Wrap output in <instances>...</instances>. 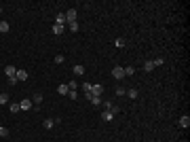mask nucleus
Masks as SVG:
<instances>
[{
  "label": "nucleus",
  "mask_w": 190,
  "mask_h": 142,
  "mask_svg": "<svg viewBox=\"0 0 190 142\" xmlns=\"http://www.w3.org/2000/svg\"><path fill=\"white\" fill-rule=\"evenodd\" d=\"M9 110H11V112H17V110H21V108H19L17 102H13V104H9Z\"/></svg>",
  "instance_id": "obj_19"
},
{
  "label": "nucleus",
  "mask_w": 190,
  "mask_h": 142,
  "mask_svg": "<svg viewBox=\"0 0 190 142\" xmlns=\"http://www.w3.org/2000/svg\"><path fill=\"white\" fill-rule=\"evenodd\" d=\"M9 28H11V26H9V21H0V32H2V34H7V32H9Z\"/></svg>",
  "instance_id": "obj_13"
},
{
  "label": "nucleus",
  "mask_w": 190,
  "mask_h": 142,
  "mask_svg": "<svg viewBox=\"0 0 190 142\" xmlns=\"http://www.w3.org/2000/svg\"><path fill=\"white\" fill-rule=\"evenodd\" d=\"M53 34H63V26H59V24H53Z\"/></svg>",
  "instance_id": "obj_15"
},
{
  "label": "nucleus",
  "mask_w": 190,
  "mask_h": 142,
  "mask_svg": "<svg viewBox=\"0 0 190 142\" xmlns=\"http://www.w3.org/2000/svg\"><path fill=\"white\" fill-rule=\"evenodd\" d=\"M63 15H66V21H68V24L76 21V9H68V13H63Z\"/></svg>",
  "instance_id": "obj_3"
},
{
  "label": "nucleus",
  "mask_w": 190,
  "mask_h": 142,
  "mask_svg": "<svg viewBox=\"0 0 190 142\" xmlns=\"http://www.w3.org/2000/svg\"><path fill=\"white\" fill-rule=\"evenodd\" d=\"M74 74H78V76L85 74V66H83V64H76V66H74Z\"/></svg>",
  "instance_id": "obj_10"
},
{
  "label": "nucleus",
  "mask_w": 190,
  "mask_h": 142,
  "mask_svg": "<svg viewBox=\"0 0 190 142\" xmlns=\"http://www.w3.org/2000/svg\"><path fill=\"white\" fill-rule=\"evenodd\" d=\"M0 136H2V138H9V129L2 127V125H0Z\"/></svg>",
  "instance_id": "obj_25"
},
{
  "label": "nucleus",
  "mask_w": 190,
  "mask_h": 142,
  "mask_svg": "<svg viewBox=\"0 0 190 142\" xmlns=\"http://www.w3.org/2000/svg\"><path fill=\"white\" fill-rule=\"evenodd\" d=\"M91 87H93V85H91V83H87V81H85V83H83V91H85V94H89V91H91Z\"/></svg>",
  "instance_id": "obj_24"
},
{
  "label": "nucleus",
  "mask_w": 190,
  "mask_h": 142,
  "mask_svg": "<svg viewBox=\"0 0 190 142\" xmlns=\"http://www.w3.org/2000/svg\"><path fill=\"white\" fill-rule=\"evenodd\" d=\"M101 91H104V87H101V85H93L89 94H91V96H97V98H101Z\"/></svg>",
  "instance_id": "obj_5"
},
{
  "label": "nucleus",
  "mask_w": 190,
  "mask_h": 142,
  "mask_svg": "<svg viewBox=\"0 0 190 142\" xmlns=\"http://www.w3.org/2000/svg\"><path fill=\"white\" fill-rule=\"evenodd\" d=\"M131 74H135V68L133 66H127V68H125V76H131Z\"/></svg>",
  "instance_id": "obj_22"
},
{
  "label": "nucleus",
  "mask_w": 190,
  "mask_h": 142,
  "mask_svg": "<svg viewBox=\"0 0 190 142\" xmlns=\"http://www.w3.org/2000/svg\"><path fill=\"white\" fill-rule=\"evenodd\" d=\"M127 96L131 98V100H135V98H137V89H127Z\"/></svg>",
  "instance_id": "obj_21"
},
{
  "label": "nucleus",
  "mask_w": 190,
  "mask_h": 142,
  "mask_svg": "<svg viewBox=\"0 0 190 142\" xmlns=\"http://www.w3.org/2000/svg\"><path fill=\"white\" fill-rule=\"evenodd\" d=\"M0 125H2V123H0Z\"/></svg>",
  "instance_id": "obj_33"
},
{
  "label": "nucleus",
  "mask_w": 190,
  "mask_h": 142,
  "mask_svg": "<svg viewBox=\"0 0 190 142\" xmlns=\"http://www.w3.org/2000/svg\"><path fill=\"white\" fill-rule=\"evenodd\" d=\"M112 76H114L116 81H123V79H125V68H121V66H114V68H112Z\"/></svg>",
  "instance_id": "obj_1"
},
{
  "label": "nucleus",
  "mask_w": 190,
  "mask_h": 142,
  "mask_svg": "<svg viewBox=\"0 0 190 142\" xmlns=\"http://www.w3.org/2000/svg\"><path fill=\"white\" fill-rule=\"evenodd\" d=\"M85 96H87V100H89L93 106H101V98H97V96H91V94H85Z\"/></svg>",
  "instance_id": "obj_4"
},
{
  "label": "nucleus",
  "mask_w": 190,
  "mask_h": 142,
  "mask_svg": "<svg viewBox=\"0 0 190 142\" xmlns=\"http://www.w3.org/2000/svg\"><path fill=\"white\" fill-rule=\"evenodd\" d=\"M9 85H11V87L17 85V76H11V79H9Z\"/></svg>",
  "instance_id": "obj_27"
},
{
  "label": "nucleus",
  "mask_w": 190,
  "mask_h": 142,
  "mask_svg": "<svg viewBox=\"0 0 190 142\" xmlns=\"http://www.w3.org/2000/svg\"><path fill=\"white\" fill-rule=\"evenodd\" d=\"M112 119H114V114H112L110 110H104V112H101V121H112Z\"/></svg>",
  "instance_id": "obj_9"
},
{
  "label": "nucleus",
  "mask_w": 190,
  "mask_h": 142,
  "mask_svg": "<svg viewBox=\"0 0 190 142\" xmlns=\"http://www.w3.org/2000/svg\"><path fill=\"white\" fill-rule=\"evenodd\" d=\"M104 108H106V110H110V108H112V102L106 100V102H104Z\"/></svg>",
  "instance_id": "obj_29"
},
{
  "label": "nucleus",
  "mask_w": 190,
  "mask_h": 142,
  "mask_svg": "<svg viewBox=\"0 0 190 142\" xmlns=\"http://www.w3.org/2000/svg\"><path fill=\"white\" fill-rule=\"evenodd\" d=\"M152 64H154V68H156V66H163V64H165V59H163V57H156Z\"/></svg>",
  "instance_id": "obj_26"
},
{
  "label": "nucleus",
  "mask_w": 190,
  "mask_h": 142,
  "mask_svg": "<svg viewBox=\"0 0 190 142\" xmlns=\"http://www.w3.org/2000/svg\"><path fill=\"white\" fill-rule=\"evenodd\" d=\"M4 74H7L9 79H11V76L17 74V68H15V66H7V68H4Z\"/></svg>",
  "instance_id": "obj_7"
},
{
  "label": "nucleus",
  "mask_w": 190,
  "mask_h": 142,
  "mask_svg": "<svg viewBox=\"0 0 190 142\" xmlns=\"http://www.w3.org/2000/svg\"><path fill=\"white\" fill-rule=\"evenodd\" d=\"M180 127H184V129H186V127H190V117H188V114L180 117Z\"/></svg>",
  "instance_id": "obj_6"
},
{
  "label": "nucleus",
  "mask_w": 190,
  "mask_h": 142,
  "mask_svg": "<svg viewBox=\"0 0 190 142\" xmlns=\"http://www.w3.org/2000/svg\"><path fill=\"white\" fill-rule=\"evenodd\" d=\"M53 125H55V121H53V119H45V123H42V127H45V129H51Z\"/></svg>",
  "instance_id": "obj_16"
},
{
  "label": "nucleus",
  "mask_w": 190,
  "mask_h": 142,
  "mask_svg": "<svg viewBox=\"0 0 190 142\" xmlns=\"http://www.w3.org/2000/svg\"><path fill=\"white\" fill-rule=\"evenodd\" d=\"M15 76H17V81H25V79H28V72H25V70H17Z\"/></svg>",
  "instance_id": "obj_12"
},
{
  "label": "nucleus",
  "mask_w": 190,
  "mask_h": 142,
  "mask_svg": "<svg viewBox=\"0 0 190 142\" xmlns=\"http://www.w3.org/2000/svg\"><path fill=\"white\" fill-rule=\"evenodd\" d=\"M0 13H2V7H0Z\"/></svg>",
  "instance_id": "obj_32"
},
{
  "label": "nucleus",
  "mask_w": 190,
  "mask_h": 142,
  "mask_svg": "<svg viewBox=\"0 0 190 142\" xmlns=\"http://www.w3.org/2000/svg\"><path fill=\"white\" fill-rule=\"evenodd\" d=\"M114 47H116V49H123V47H125V38H116V40H114Z\"/></svg>",
  "instance_id": "obj_17"
},
{
  "label": "nucleus",
  "mask_w": 190,
  "mask_h": 142,
  "mask_svg": "<svg viewBox=\"0 0 190 142\" xmlns=\"http://www.w3.org/2000/svg\"><path fill=\"white\" fill-rule=\"evenodd\" d=\"M4 104H9V94H7V91L0 94V106H4Z\"/></svg>",
  "instance_id": "obj_11"
},
{
  "label": "nucleus",
  "mask_w": 190,
  "mask_h": 142,
  "mask_svg": "<svg viewBox=\"0 0 190 142\" xmlns=\"http://www.w3.org/2000/svg\"><path fill=\"white\" fill-rule=\"evenodd\" d=\"M55 24H59V26H63V24H66V15H63V13H59L57 17H55Z\"/></svg>",
  "instance_id": "obj_14"
},
{
  "label": "nucleus",
  "mask_w": 190,
  "mask_h": 142,
  "mask_svg": "<svg viewBox=\"0 0 190 142\" xmlns=\"http://www.w3.org/2000/svg\"><path fill=\"white\" fill-rule=\"evenodd\" d=\"M70 30L76 32V30H78V24H76V21H72V24H70Z\"/></svg>",
  "instance_id": "obj_28"
},
{
  "label": "nucleus",
  "mask_w": 190,
  "mask_h": 142,
  "mask_svg": "<svg viewBox=\"0 0 190 142\" xmlns=\"http://www.w3.org/2000/svg\"><path fill=\"white\" fill-rule=\"evenodd\" d=\"M144 70H146V72H152V70H154V64H152V62H146V64H144Z\"/></svg>",
  "instance_id": "obj_20"
},
{
  "label": "nucleus",
  "mask_w": 190,
  "mask_h": 142,
  "mask_svg": "<svg viewBox=\"0 0 190 142\" xmlns=\"http://www.w3.org/2000/svg\"><path fill=\"white\" fill-rule=\"evenodd\" d=\"M114 91H116V96H125V94H127V89H125L123 85H116V89H114Z\"/></svg>",
  "instance_id": "obj_18"
},
{
  "label": "nucleus",
  "mask_w": 190,
  "mask_h": 142,
  "mask_svg": "<svg viewBox=\"0 0 190 142\" xmlns=\"http://www.w3.org/2000/svg\"><path fill=\"white\" fill-rule=\"evenodd\" d=\"M63 59H66L63 55H55V62H57V64H63Z\"/></svg>",
  "instance_id": "obj_31"
},
{
  "label": "nucleus",
  "mask_w": 190,
  "mask_h": 142,
  "mask_svg": "<svg viewBox=\"0 0 190 142\" xmlns=\"http://www.w3.org/2000/svg\"><path fill=\"white\" fill-rule=\"evenodd\" d=\"M68 91H70L68 85H59V87H57V94H59V96H68Z\"/></svg>",
  "instance_id": "obj_8"
},
{
  "label": "nucleus",
  "mask_w": 190,
  "mask_h": 142,
  "mask_svg": "<svg viewBox=\"0 0 190 142\" xmlns=\"http://www.w3.org/2000/svg\"><path fill=\"white\" fill-rule=\"evenodd\" d=\"M68 96H70V98H72V100H76V96H78V94H76V91H74V89H70V91H68Z\"/></svg>",
  "instance_id": "obj_30"
},
{
  "label": "nucleus",
  "mask_w": 190,
  "mask_h": 142,
  "mask_svg": "<svg viewBox=\"0 0 190 142\" xmlns=\"http://www.w3.org/2000/svg\"><path fill=\"white\" fill-rule=\"evenodd\" d=\"M32 106H34V102H32V100H28V98L19 102V108H21V110H32Z\"/></svg>",
  "instance_id": "obj_2"
},
{
  "label": "nucleus",
  "mask_w": 190,
  "mask_h": 142,
  "mask_svg": "<svg viewBox=\"0 0 190 142\" xmlns=\"http://www.w3.org/2000/svg\"><path fill=\"white\" fill-rule=\"evenodd\" d=\"M34 102H36V104H40V102H42V94H40V91H36V94H34Z\"/></svg>",
  "instance_id": "obj_23"
}]
</instances>
